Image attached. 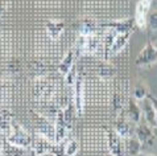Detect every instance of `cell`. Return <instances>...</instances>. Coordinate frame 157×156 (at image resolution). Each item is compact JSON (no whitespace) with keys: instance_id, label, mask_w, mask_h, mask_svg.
Returning a JSON list of instances; mask_svg holds the SVG:
<instances>
[{"instance_id":"obj_3","label":"cell","mask_w":157,"mask_h":156,"mask_svg":"<svg viewBox=\"0 0 157 156\" xmlns=\"http://www.w3.org/2000/svg\"><path fill=\"white\" fill-rule=\"evenodd\" d=\"M156 62H157V49L153 46L152 42H148V44L144 45L140 53L137 54L135 64H136V66L140 68H148Z\"/></svg>"},{"instance_id":"obj_12","label":"cell","mask_w":157,"mask_h":156,"mask_svg":"<svg viewBox=\"0 0 157 156\" xmlns=\"http://www.w3.org/2000/svg\"><path fill=\"white\" fill-rule=\"evenodd\" d=\"M75 65V50L71 49L69 50L66 54H65V57L62 58V61H61V64L58 65V72L59 74H62L63 77L67 74L69 70Z\"/></svg>"},{"instance_id":"obj_15","label":"cell","mask_w":157,"mask_h":156,"mask_svg":"<svg viewBox=\"0 0 157 156\" xmlns=\"http://www.w3.org/2000/svg\"><path fill=\"white\" fill-rule=\"evenodd\" d=\"M125 151L129 156H137L141 152V143L137 140L136 136H132L125 140Z\"/></svg>"},{"instance_id":"obj_10","label":"cell","mask_w":157,"mask_h":156,"mask_svg":"<svg viewBox=\"0 0 157 156\" xmlns=\"http://www.w3.org/2000/svg\"><path fill=\"white\" fill-rule=\"evenodd\" d=\"M127 116L132 123H140L141 119V110L140 105L137 103V101L133 97H131L128 99V106H127Z\"/></svg>"},{"instance_id":"obj_4","label":"cell","mask_w":157,"mask_h":156,"mask_svg":"<svg viewBox=\"0 0 157 156\" xmlns=\"http://www.w3.org/2000/svg\"><path fill=\"white\" fill-rule=\"evenodd\" d=\"M151 6H152V0H139L136 3L133 21L139 29L147 28V20H148V15H149Z\"/></svg>"},{"instance_id":"obj_7","label":"cell","mask_w":157,"mask_h":156,"mask_svg":"<svg viewBox=\"0 0 157 156\" xmlns=\"http://www.w3.org/2000/svg\"><path fill=\"white\" fill-rule=\"evenodd\" d=\"M54 128H56V136H54V144H62L66 140L69 128L70 126L66 123V120L63 118V111L59 110L57 114V118L54 120Z\"/></svg>"},{"instance_id":"obj_6","label":"cell","mask_w":157,"mask_h":156,"mask_svg":"<svg viewBox=\"0 0 157 156\" xmlns=\"http://www.w3.org/2000/svg\"><path fill=\"white\" fill-rule=\"evenodd\" d=\"M135 127H136V124L131 122V120L128 119V116H124L123 114H119L116 120H115L114 130L121 138H123L124 140H127V139H129V138L135 136Z\"/></svg>"},{"instance_id":"obj_14","label":"cell","mask_w":157,"mask_h":156,"mask_svg":"<svg viewBox=\"0 0 157 156\" xmlns=\"http://www.w3.org/2000/svg\"><path fill=\"white\" fill-rule=\"evenodd\" d=\"M63 28H65V24L61 23V21H49L45 27L48 36L52 40H58L61 34L63 33Z\"/></svg>"},{"instance_id":"obj_11","label":"cell","mask_w":157,"mask_h":156,"mask_svg":"<svg viewBox=\"0 0 157 156\" xmlns=\"http://www.w3.org/2000/svg\"><path fill=\"white\" fill-rule=\"evenodd\" d=\"M2 150H3V156H24L25 152H27L25 148L12 144L3 135H2Z\"/></svg>"},{"instance_id":"obj_5","label":"cell","mask_w":157,"mask_h":156,"mask_svg":"<svg viewBox=\"0 0 157 156\" xmlns=\"http://www.w3.org/2000/svg\"><path fill=\"white\" fill-rule=\"evenodd\" d=\"M73 97H74V109H75L77 116H82L85 112V84L83 78L78 76L77 82L73 88Z\"/></svg>"},{"instance_id":"obj_24","label":"cell","mask_w":157,"mask_h":156,"mask_svg":"<svg viewBox=\"0 0 157 156\" xmlns=\"http://www.w3.org/2000/svg\"><path fill=\"white\" fill-rule=\"evenodd\" d=\"M152 42V44H153V46L156 48V49H157V38H156V40H153V41H151Z\"/></svg>"},{"instance_id":"obj_19","label":"cell","mask_w":157,"mask_h":156,"mask_svg":"<svg viewBox=\"0 0 157 156\" xmlns=\"http://www.w3.org/2000/svg\"><path fill=\"white\" fill-rule=\"evenodd\" d=\"M147 27L153 32H157V11L152 12L148 15V20H147Z\"/></svg>"},{"instance_id":"obj_13","label":"cell","mask_w":157,"mask_h":156,"mask_svg":"<svg viewBox=\"0 0 157 156\" xmlns=\"http://www.w3.org/2000/svg\"><path fill=\"white\" fill-rule=\"evenodd\" d=\"M131 34H132V32H127V33H119L116 34L114 41L111 42V52L112 53H119V52H121L125 48V45L128 44L129 41V37Z\"/></svg>"},{"instance_id":"obj_18","label":"cell","mask_w":157,"mask_h":156,"mask_svg":"<svg viewBox=\"0 0 157 156\" xmlns=\"http://www.w3.org/2000/svg\"><path fill=\"white\" fill-rule=\"evenodd\" d=\"M63 78H65V84H66L69 88H74V85H75V82H77V78H78V72H77L75 65L69 70V73Z\"/></svg>"},{"instance_id":"obj_9","label":"cell","mask_w":157,"mask_h":156,"mask_svg":"<svg viewBox=\"0 0 157 156\" xmlns=\"http://www.w3.org/2000/svg\"><path fill=\"white\" fill-rule=\"evenodd\" d=\"M140 110H141V116L145 119V123L149 124L151 127H153L155 130H157V120H156V111H155V107L152 105L151 99L149 98H145L140 101Z\"/></svg>"},{"instance_id":"obj_16","label":"cell","mask_w":157,"mask_h":156,"mask_svg":"<svg viewBox=\"0 0 157 156\" xmlns=\"http://www.w3.org/2000/svg\"><path fill=\"white\" fill-rule=\"evenodd\" d=\"M62 144V156H75L79 150V143L75 139H67Z\"/></svg>"},{"instance_id":"obj_17","label":"cell","mask_w":157,"mask_h":156,"mask_svg":"<svg viewBox=\"0 0 157 156\" xmlns=\"http://www.w3.org/2000/svg\"><path fill=\"white\" fill-rule=\"evenodd\" d=\"M148 95H149V93H148V89L145 85H143L141 82H139V84H136V86H135L133 89V94L132 97L136 99V101H143V99H145Z\"/></svg>"},{"instance_id":"obj_1","label":"cell","mask_w":157,"mask_h":156,"mask_svg":"<svg viewBox=\"0 0 157 156\" xmlns=\"http://www.w3.org/2000/svg\"><path fill=\"white\" fill-rule=\"evenodd\" d=\"M6 139L15 144L17 147H21V148H25L28 150L29 147H32V138H30L29 134L25 131V130L21 127L20 124H16L12 122V126H11V130L7 135H3Z\"/></svg>"},{"instance_id":"obj_2","label":"cell","mask_w":157,"mask_h":156,"mask_svg":"<svg viewBox=\"0 0 157 156\" xmlns=\"http://www.w3.org/2000/svg\"><path fill=\"white\" fill-rule=\"evenodd\" d=\"M107 148L111 156H124L125 155V140L117 134L114 128L107 132Z\"/></svg>"},{"instance_id":"obj_20","label":"cell","mask_w":157,"mask_h":156,"mask_svg":"<svg viewBox=\"0 0 157 156\" xmlns=\"http://www.w3.org/2000/svg\"><path fill=\"white\" fill-rule=\"evenodd\" d=\"M148 98L151 99L152 105H153V107H155V111H156V120H157V98H156V97H153V95H152V94L148 95Z\"/></svg>"},{"instance_id":"obj_21","label":"cell","mask_w":157,"mask_h":156,"mask_svg":"<svg viewBox=\"0 0 157 156\" xmlns=\"http://www.w3.org/2000/svg\"><path fill=\"white\" fill-rule=\"evenodd\" d=\"M36 156H57L54 152H45V154H41V155H36Z\"/></svg>"},{"instance_id":"obj_22","label":"cell","mask_w":157,"mask_h":156,"mask_svg":"<svg viewBox=\"0 0 157 156\" xmlns=\"http://www.w3.org/2000/svg\"><path fill=\"white\" fill-rule=\"evenodd\" d=\"M0 140H2V134H0ZM0 156H3V150H2V142H0Z\"/></svg>"},{"instance_id":"obj_8","label":"cell","mask_w":157,"mask_h":156,"mask_svg":"<svg viewBox=\"0 0 157 156\" xmlns=\"http://www.w3.org/2000/svg\"><path fill=\"white\" fill-rule=\"evenodd\" d=\"M153 127H151L147 123H137V126L135 127V136L137 138V140L143 144L151 146L153 143L155 139V132H153Z\"/></svg>"},{"instance_id":"obj_25","label":"cell","mask_w":157,"mask_h":156,"mask_svg":"<svg viewBox=\"0 0 157 156\" xmlns=\"http://www.w3.org/2000/svg\"><path fill=\"white\" fill-rule=\"evenodd\" d=\"M2 112H3V111H2V109H0V118H2V116L4 115V114H2Z\"/></svg>"},{"instance_id":"obj_23","label":"cell","mask_w":157,"mask_h":156,"mask_svg":"<svg viewBox=\"0 0 157 156\" xmlns=\"http://www.w3.org/2000/svg\"><path fill=\"white\" fill-rule=\"evenodd\" d=\"M137 156H155V155H151V154H141V152H140Z\"/></svg>"}]
</instances>
